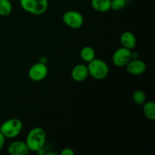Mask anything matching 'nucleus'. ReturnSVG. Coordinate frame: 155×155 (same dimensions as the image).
Wrapping results in <instances>:
<instances>
[{
  "instance_id": "f03ea898",
  "label": "nucleus",
  "mask_w": 155,
  "mask_h": 155,
  "mask_svg": "<svg viewBox=\"0 0 155 155\" xmlns=\"http://www.w3.org/2000/svg\"><path fill=\"white\" fill-rule=\"evenodd\" d=\"M89 75L95 80H103L108 75V65L103 60L99 58H94L88 63L87 65Z\"/></svg>"
},
{
  "instance_id": "f8f14e48",
  "label": "nucleus",
  "mask_w": 155,
  "mask_h": 155,
  "mask_svg": "<svg viewBox=\"0 0 155 155\" xmlns=\"http://www.w3.org/2000/svg\"><path fill=\"white\" fill-rule=\"evenodd\" d=\"M91 5L96 12L104 13L110 9V0H92Z\"/></svg>"
},
{
  "instance_id": "9d476101",
  "label": "nucleus",
  "mask_w": 155,
  "mask_h": 155,
  "mask_svg": "<svg viewBox=\"0 0 155 155\" xmlns=\"http://www.w3.org/2000/svg\"><path fill=\"white\" fill-rule=\"evenodd\" d=\"M71 77L76 82H83L89 77V71L87 65L78 64L71 71Z\"/></svg>"
},
{
  "instance_id": "dca6fc26",
  "label": "nucleus",
  "mask_w": 155,
  "mask_h": 155,
  "mask_svg": "<svg viewBox=\"0 0 155 155\" xmlns=\"http://www.w3.org/2000/svg\"><path fill=\"white\" fill-rule=\"evenodd\" d=\"M133 100L138 105H142L146 101V95L142 90H136L133 94Z\"/></svg>"
},
{
  "instance_id": "a211bd4d",
  "label": "nucleus",
  "mask_w": 155,
  "mask_h": 155,
  "mask_svg": "<svg viewBox=\"0 0 155 155\" xmlns=\"http://www.w3.org/2000/svg\"><path fill=\"white\" fill-rule=\"evenodd\" d=\"M61 155H74V151L70 148H65L61 150Z\"/></svg>"
},
{
  "instance_id": "39448f33",
  "label": "nucleus",
  "mask_w": 155,
  "mask_h": 155,
  "mask_svg": "<svg viewBox=\"0 0 155 155\" xmlns=\"http://www.w3.org/2000/svg\"><path fill=\"white\" fill-rule=\"evenodd\" d=\"M64 24L72 29H79L83 26L84 22L83 16L77 11H68L62 17Z\"/></svg>"
},
{
  "instance_id": "f257e3e1",
  "label": "nucleus",
  "mask_w": 155,
  "mask_h": 155,
  "mask_svg": "<svg viewBox=\"0 0 155 155\" xmlns=\"http://www.w3.org/2000/svg\"><path fill=\"white\" fill-rule=\"evenodd\" d=\"M46 141V133L41 127H34L27 134L26 144L30 151L36 152L41 148H43Z\"/></svg>"
},
{
  "instance_id": "9b49d317",
  "label": "nucleus",
  "mask_w": 155,
  "mask_h": 155,
  "mask_svg": "<svg viewBox=\"0 0 155 155\" xmlns=\"http://www.w3.org/2000/svg\"><path fill=\"white\" fill-rule=\"evenodd\" d=\"M120 43L122 47L132 50L136 45V38L132 32L125 31L120 36Z\"/></svg>"
},
{
  "instance_id": "6e6552de",
  "label": "nucleus",
  "mask_w": 155,
  "mask_h": 155,
  "mask_svg": "<svg viewBox=\"0 0 155 155\" xmlns=\"http://www.w3.org/2000/svg\"><path fill=\"white\" fill-rule=\"evenodd\" d=\"M125 67L127 72L132 75H141L146 71L145 63L139 58L131 59Z\"/></svg>"
},
{
  "instance_id": "ddd939ff",
  "label": "nucleus",
  "mask_w": 155,
  "mask_h": 155,
  "mask_svg": "<svg viewBox=\"0 0 155 155\" xmlns=\"http://www.w3.org/2000/svg\"><path fill=\"white\" fill-rule=\"evenodd\" d=\"M143 112L146 118L149 120L154 121L155 120V104L153 101H145L143 104Z\"/></svg>"
},
{
  "instance_id": "4468645a",
  "label": "nucleus",
  "mask_w": 155,
  "mask_h": 155,
  "mask_svg": "<svg viewBox=\"0 0 155 155\" xmlns=\"http://www.w3.org/2000/svg\"><path fill=\"white\" fill-rule=\"evenodd\" d=\"M80 58L86 63H89L95 58V51L92 47L84 46L80 51Z\"/></svg>"
},
{
  "instance_id": "f3484780",
  "label": "nucleus",
  "mask_w": 155,
  "mask_h": 155,
  "mask_svg": "<svg viewBox=\"0 0 155 155\" xmlns=\"http://www.w3.org/2000/svg\"><path fill=\"white\" fill-rule=\"evenodd\" d=\"M127 3V0H110V9L114 11H120Z\"/></svg>"
},
{
  "instance_id": "0eeeda50",
  "label": "nucleus",
  "mask_w": 155,
  "mask_h": 155,
  "mask_svg": "<svg viewBox=\"0 0 155 155\" xmlns=\"http://www.w3.org/2000/svg\"><path fill=\"white\" fill-rule=\"evenodd\" d=\"M48 68L46 64L41 62H37L32 65L28 71L29 77L33 81H42L48 75Z\"/></svg>"
},
{
  "instance_id": "20e7f679",
  "label": "nucleus",
  "mask_w": 155,
  "mask_h": 155,
  "mask_svg": "<svg viewBox=\"0 0 155 155\" xmlns=\"http://www.w3.org/2000/svg\"><path fill=\"white\" fill-rule=\"evenodd\" d=\"M23 124L18 118H12L5 121L0 127V131L8 139H14L21 133Z\"/></svg>"
},
{
  "instance_id": "7ed1b4c3",
  "label": "nucleus",
  "mask_w": 155,
  "mask_h": 155,
  "mask_svg": "<svg viewBox=\"0 0 155 155\" xmlns=\"http://www.w3.org/2000/svg\"><path fill=\"white\" fill-rule=\"evenodd\" d=\"M20 5L25 12L35 15H40L48 9V0H20Z\"/></svg>"
},
{
  "instance_id": "423d86ee",
  "label": "nucleus",
  "mask_w": 155,
  "mask_h": 155,
  "mask_svg": "<svg viewBox=\"0 0 155 155\" xmlns=\"http://www.w3.org/2000/svg\"><path fill=\"white\" fill-rule=\"evenodd\" d=\"M132 59V51L124 47L117 48L112 56V62L118 68H123Z\"/></svg>"
},
{
  "instance_id": "6ab92c4d",
  "label": "nucleus",
  "mask_w": 155,
  "mask_h": 155,
  "mask_svg": "<svg viewBox=\"0 0 155 155\" xmlns=\"http://www.w3.org/2000/svg\"><path fill=\"white\" fill-rule=\"evenodd\" d=\"M5 137L4 135L0 131V151L2 149L3 146L5 145Z\"/></svg>"
},
{
  "instance_id": "2eb2a0df",
  "label": "nucleus",
  "mask_w": 155,
  "mask_h": 155,
  "mask_svg": "<svg viewBox=\"0 0 155 155\" xmlns=\"http://www.w3.org/2000/svg\"><path fill=\"white\" fill-rule=\"evenodd\" d=\"M12 12L10 0H0V16H8Z\"/></svg>"
},
{
  "instance_id": "aec40b11",
  "label": "nucleus",
  "mask_w": 155,
  "mask_h": 155,
  "mask_svg": "<svg viewBox=\"0 0 155 155\" xmlns=\"http://www.w3.org/2000/svg\"><path fill=\"white\" fill-rule=\"evenodd\" d=\"M47 61H48V59H47V58L45 56H41L39 58V62H41V63H43L46 64Z\"/></svg>"
},
{
  "instance_id": "1a4fd4ad",
  "label": "nucleus",
  "mask_w": 155,
  "mask_h": 155,
  "mask_svg": "<svg viewBox=\"0 0 155 155\" xmlns=\"http://www.w3.org/2000/svg\"><path fill=\"white\" fill-rule=\"evenodd\" d=\"M8 151L12 155H27L30 153L28 146L23 141L12 142L8 147Z\"/></svg>"
},
{
  "instance_id": "412c9836",
  "label": "nucleus",
  "mask_w": 155,
  "mask_h": 155,
  "mask_svg": "<svg viewBox=\"0 0 155 155\" xmlns=\"http://www.w3.org/2000/svg\"><path fill=\"white\" fill-rule=\"evenodd\" d=\"M139 58V54L136 51H132V59Z\"/></svg>"
}]
</instances>
